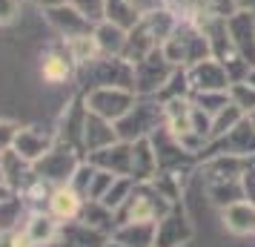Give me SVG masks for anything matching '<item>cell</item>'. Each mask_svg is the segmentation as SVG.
<instances>
[{"label":"cell","instance_id":"44dd1931","mask_svg":"<svg viewBox=\"0 0 255 247\" xmlns=\"http://www.w3.org/2000/svg\"><path fill=\"white\" fill-rule=\"evenodd\" d=\"M250 161L247 158H238V155H209V158H201V170H204V181H238V178L247 173Z\"/></svg>","mask_w":255,"mask_h":247},{"label":"cell","instance_id":"7bdbcfd3","mask_svg":"<svg viewBox=\"0 0 255 247\" xmlns=\"http://www.w3.org/2000/svg\"><path fill=\"white\" fill-rule=\"evenodd\" d=\"M17 14V0H0V23H9Z\"/></svg>","mask_w":255,"mask_h":247},{"label":"cell","instance_id":"e575fe53","mask_svg":"<svg viewBox=\"0 0 255 247\" xmlns=\"http://www.w3.org/2000/svg\"><path fill=\"white\" fill-rule=\"evenodd\" d=\"M192 101H195L207 115H218L221 109L230 104V92H198V95H192Z\"/></svg>","mask_w":255,"mask_h":247},{"label":"cell","instance_id":"277c9868","mask_svg":"<svg viewBox=\"0 0 255 247\" xmlns=\"http://www.w3.org/2000/svg\"><path fill=\"white\" fill-rule=\"evenodd\" d=\"M175 204L166 196H161L158 190L152 187L149 181H138L132 196L124 201V207L118 210V224L127 222H158L166 213L172 210Z\"/></svg>","mask_w":255,"mask_h":247},{"label":"cell","instance_id":"d4e9b609","mask_svg":"<svg viewBox=\"0 0 255 247\" xmlns=\"http://www.w3.org/2000/svg\"><path fill=\"white\" fill-rule=\"evenodd\" d=\"M158 173V155L152 147V138L132 141V178L135 181H152Z\"/></svg>","mask_w":255,"mask_h":247},{"label":"cell","instance_id":"9c48e42d","mask_svg":"<svg viewBox=\"0 0 255 247\" xmlns=\"http://www.w3.org/2000/svg\"><path fill=\"white\" fill-rule=\"evenodd\" d=\"M209 155H238V158H255V124L250 121V115L244 118L238 127H232L227 135H221L215 141L207 144V150L201 153V158Z\"/></svg>","mask_w":255,"mask_h":247},{"label":"cell","instance_id":"7402d4cb","mask_svg":"<svg viewBox=\"0 0 255 247\" xmlns=\"http://www.w3.org/2000/svg\"><path fill=\"white\" fill-rule=\"evenodd\" d=\"M221 222L224 230L232 236H255V204L247 199L235 201L221 210Z\"/></svg>","mask_w":255,"mask_h":247},{"label":"cell","instance_id":"603a6c76","mask_svg":"<svg viewBox=\"0 0 255 247\" xmlns=\"http://www.w3.org/2000/svg\"><path fill=\"white\" fill-rule=\"evenodd\" d=\"M46 210L52 213V216H55V219H58L60 224L75 222V219L81 216V210H83V199L69 187V184H60V187L52 190Z\"/></svg>","mask_w":255,"mask_h":247},{"label":"cell","instance_id":"ffe728a7","mask_svg":"<svg viewBox=\"0 0 255 247\" xmlns=\"http://www.w3.org/2000/svg\"><path fill=\"white\" fill-rule=\"evenodd\" d=\"M23 230L35 247H49L58 242L60 222L49 210H29V216H26V222H23Z\"/></svg>","mask_w":255,"mask_h":247},{"label":"cell","instance_id":"bcb514c9","mask_svg":"<svg viewBox=\"0 0 255 247\" xmlns=\"http://www.w3.org/2000/svg\"><path fill=\"white\" fill-rule=\"evenodd\" d=\"M247 81H250V83H253V86H255V66H253V69H250V75H247Z\"/></svg>","mask_w":255,"mask_h":247},{"label":"cell","instance_id":"e0dca14e","mask_svg":"<svg viewBox=\"0 0 255 247\" xmlns=\"http://www.w3.org/2000/svg\"><path fill=\"white\" fill-rule=\"evenodd\" d=\"M46 20L60 35V40H69V37H75V35H83V32H92L95 29V26L72 6L69 0L60 3V6H55V9H46Z\"/></svg>","mask_w":255,"mask_h":247},{"label":"cell","instance_id":"52a82bcc","mask_svg":"<svg viewBox=\"0 0 255 247\" xmlns=\"http://www.w3.org/2000/svg\"><path fill=\"white\" fill-rule=\"evenodd\" d=\"M81 164H83L81 150L72 147V144H66V141H58L35 164V176L43 178V181H49L52 187H60V184H69L72 176H75V170H78Z\"/></svg>","mask_w":255,"mask_h":247},{"label":"cell","instance_id":"c3c4849f","mask_svg":"<svg viewBox=\"0 0 255 247\" xmlns=\"http://www.w3.org/2000/svg\"><path fill=\"white\" fill-rule=\"evenodd\" d=\"M106 247H124V245H118V242H112V239H109V245Z\"/></svg>","mask_w":255,"mask_h":247},{"label":"cell","instance_id":"30bf717a","mask_svg":"<svg viewBox=\"0 0 255 247\" xmlns=\"http://www.w3.org/2000/svg\"><path fill=\"white\" fill-rule=\"evenodd\" d=\"M195 239V224L186 213L184 201L175 204L163 219H158L155 227V247H186Z\"/></svg>","mask_w":255,"mask_h":247},{"label":"cell","instance_id":"f6af8a7d","mask_svg":"<svg viewBox=\"0 0 255 247\" xmlns=\"http://www.w3.org/2000/svg\"><path fill=\"white\" fill-rule=\"evenodd\" d=\"M35 3L46 12V9H55V6H60V3H66V0H35Z\"/></svg>","mask_w":255,"mask_h":247},{"label":"cell","instance_id":"f546056e","mask_svg":"<svg viewBox=\"0 0 255 247\" xmlns=\"http://www.w3.org/2000/svg\"><path fill=\"white\" fill-rule=\"evenodd\" d=\"M106 20L124 26V29L129 32V29L140 20V14L135 12L132 0H106Z\"/></svg>","mask_w":255,"mask_h":247},{"label":"cell","instance_id":"74e56055","mask_svg":"<svg viewBox=\"0 0 255 247\" xmlns=\"http://www.w3.org/2000/svg\"><path fill=\"white\" fill-rule=\"evenodd\" d=\"M118 176H112V173H106V170H98L95 167V176H92V184H89V199L86 201H101L109 193V187H112V181H115Z\"/></svg>","mask_w":255,"mask_h":247},{"label":"cell","instance_id":"8992f818","mask_svg":"<svg viewBox=\"0 0 255 247\" xmlns=\"http://www.w3.org/2000/svg\"><path fill=\"white\" fill-rule=\"evenodd\" d=\"M138 101V92L129 89V86H95V89H86L83 95V104L92 115H101L106 121L118 124L121 118L127 115L129 109Z\"/></svg>","mask_w":255,"mask_h":247},{"label":"cell","instance_id":"d6986e66","mask_svg":"<svg viewBox=\"0 0 255 247\" xmlns=\"http://www.w3.org/2000/svg\"><path fill=\"white\" fill-rule=\"evenodd\" d=\"M109 239H112V236H106V233H101V230L89 227V224H83L81 219H75V222L60 224V233H58L55 247H106Z\"/></svg>","mask_w":255,"mask_h":247},{"label":"cell","instance_id":"8fae6325","mask_svg":"<svg viewBox=\"0 0 255 247\" xmlns=\"http://www.w3.org/2000/svg\"><path fill=\"white\" fill-rule=\"evenodd\" d=\"M186 78H189V89H192V95L198 92H227L230 89V72H227V66L221 63L218 58H204L201 63H195V66H189L186 69Z\"/></svg>","mask_w":255,"mask_h":247},{"label":"cell","instance_id":"4dcf8cb0","mask_svg":"<svg viewBox=\"0 0 255 247\" xmlns=\"http://www.w3.org/2000/svg\"><path fill=\"white\" fill-rule=\"evenodd\" d=\"M244 118H247V115H244L241 109L230 101L218 115H212V132H209V141H215V138H221V135H227L232 127H238V124H241Z\"/></svg>","mask_w":255,"mask_h":247},{"label":"cell","instance_id":"f907efd6","mask_svg":"<svg viewBox=\"0 0 255 247\" xmlns=\"http://www.w3.org/2000/svg\"><path fill=\"white\" fill-rule=\"evenodd\" d=\"M250 121H253V124H255V112H253V115H250Z\"/></svg>","mask_w":255,"mask_h":247},{"label":"cell","instance_id":"5b68a950","mask_svg":"<svg viewBox=\"0 0 255 247\" xmlns=\"http://www.w3.org/2000/svg\"><path fill=\"white\" fill-rule=\"evenodd\" d=\"M78 75L86 83V89H95V86H129V89H135V63L127 60L124 55H101L89 66H81Z\"/></svg>","mask_w":255,"mask_h":247},{"label":"cell","instance_id":"8d00e7d4","mask_svg":"<svg viewBox=\"0 0 255 247\" xmlns=\"http://www.w3.org/2000/svg\"><path fill=\"white\" fill-rule=\"evenodd\" d=\"M92 176H95V164L83 161V164L75 170V176H72V181H69V187L75 190L83 201L89 199V184H92Z\"/></svg>","mask_w":255,"mask_h":247},{"label":"cell","instance_id":"ee69618b","mask_svg":"<svg viewBox=\"0 0 255 247\" xmlns=\"http://www.w3.org/2000/svg\"><path fill=\"white\" fill-rule=\"evenodd\" d=\"M235 9H244V12L255 14V0H235Z\"/></svg>","mask_w":255,"mask_h":247},{"label":"cell","instance_id":"ba28073f","mask_svg":"<svg viewBox=\"0 0 255 247\" xmlns=\"http://www.w3.org/2000/svg\"><path fill=\"white\" fill-rule=\"evenodd\" d=\"M178 66L169 63V58L163 55V49H152L149 55L135 63V92L138 95H158L166 86V81L172 78V72Z\"/></svg>","mask_w":255,"mask_h":247},{"label":"cell","instance_id":"4316f807","mask_svg":"<svg viewBox=\"0 0 255 247\" xmlns=\"http://www.w3.org/2000/svg\"><path fill=\"white\" fill-rule=\"evenodd\" d=\"M83 224H89V227H95V230H101V233L112 236L118 227V213L109 210L104 201H83V210L81 216H78Z\"/></svg>","mask_w":255,"mask_h":247},{"label":"cell","instance_id":"5bb4252c","mask_svg":"<svg viewBox=\"0 0 255 247\" xmlns=\"http://www.w3.org/2000/svg\"><path fill=\"white\" fill-rule=\"evenodd\" d=\"M227 29H230L232 46L238 49V55L250 66H255V14L244 12V9H235L227 17Z\"/></svg>","mask_w":255,"mask_h":247},{"label":"cell","instance_id":"60d3db41","mask_svg":"<svg viewBox=\"0 0 255 247\" xmlns=\"http://www.w3.org/2000/svg\"><path fill=\"white\" fill-rule=\"evenodd\" d=\"M241 184H244V199L255 204V170H253V164L247 167V173L241 176Z\"/></svg>","mask_w":255,"mask_h":247},{"label":"cell","instance_id":"83f0119b","mask_svg":"<svg viewBox=\"0 0 255 247\" xmlns=\"http://www.w3.org/2000/svg\"><path fill=\"white\" fill-rule=\"evenodd\" d=\"M204 184H207L209 201H212L218 210H224V207H230V204H235V201L244 199L241 178H238V181H218V178H212V181H204Z\"/></svg>","mask_w":255,"mask_h":247},{"label":"cell","instance_id":"7a4b0ae2","mask_svg":"<svg viewBox=\"0 0 255 247\" xmlns=\"http://www.w3.org/2000/svg\"><path fill=\"white\" fill-rule=\"evenodd\" d=\"M161 49H163V55L169 58V63L178 66V69H189V66H195V63H201L204 58L212 55L207 32L195 20H178L172 35L163 40Z\"/></svg>","mask_w":255,"mask_h":247},{"label":"cell","instance_id":"d6a6232c","mask_svg":"<svg viewBox=\"0 0 255 247\" xmlns=\"http://www.w3.org/2000/svg\"><path fill=\"white\" fill-rule=\"evenodd\" d=\"M230 101L238 109H241L244 115H253L255 112V86L250 81H235V83H230Z\"/></svg>","mask_w":255,"mask_h":247},{"label":"cell","instance_id":"484cf974","mask_svg":"<svg viewBox=\"0 0 255 247\" xmlns=\"http://www.w3.org/2000/svg\"><path fill=\"white\" fill-rule=\"evenodd\" d=\"M92 32H95L98 46H101V55H124L127 37H129V32L124 29V26L112 23V20H101Z\"/></svg>","mask_w":255,"mask_h":247},{"label":"cell","instance_id":"681fc988","mask_svg":"<svg viewBox=\"0 0 255 247\" xmlns=\"http://www.w3.org/2000/svg\"><path fill=\"white\" fill-rule=\"evenodd\" d=\"M250 164H253V170H255V158H250Z\"/></svg>","mask_w":255,"mask_h":247},{"label":"cell","instance_id":"cb8c5ba5","mask_svg":"<svg viewBox=\"0 0 255 247\" xmlns=\"http://www.w3.org/2000/svg\"><path fill=\"white\" fill-rule=\"evenodd\" d=\"M155 227L158 222H127L118 224L112 242L124 247H155Z\"/></svg>","mask_w":255,"mask_h":247},{"label":"cell","instance_id":"f35d334b","mask_svg":"<svg viewBox=\"0 0 255 247\" xmlns=\"http://www.w3.org/2000/svg\"><path fill=\"white\" fill-rule=\"evenodd\" d=\"M0 247H35V245L29 242V236H26L23 227H17V230L0 233Z\"/></svg>","mask_w":255,"mask_h":247},{"label":"cell","instance_id":"7c38bea8","mask_svg":"<svg viewBox=\"0 0 255 247\" xmlns=\"http://www.w3.org/2000/svg\"><path fill=\"white\" fill-rule=\"evenodd\" d=\"M163 6L178 20H207V17H230L235 12V0H163Z\"/></svg>","mask_w":255,"mask_h":247},{"label":"cell","instance_id":"836d02e7","mask_svg":"<svg viewBox=\"0 0 255 247\" xmlns=\"http://www.w3.org/2000/svg\"><path fill=\"white\" fill-rule=\"evenodd\" d=\"M158 101H169V98H192V89H189V78H186V69H175L172 78L166 81L161 92L155 95Z\"/></svg>","mask_w":255,"mask_h":247},{"label":"cell","instance_id":"f1b7e54d","mask_svg":"<svg viewBox=\"0 0 255 247\" xmlns=\"http://www.w3.org/2000/svg\"><path fill=\"white\" fill-rule=\"evenodd\" d=\"M66 49H69V55L75 58L78 63V69L81 66H89L92 60L101 58V46H98V40H95V32H83V35H75L69 40H63Z\"/></svg>","mask_w":255,"mask_h":247},{"label":"cell","instance_id":"3957f363","mask_svg":"<svg viewBox=\"0 0 255 247\" xmlns=\"http://www.w3.org/2000/svg\"><path fill=\"white\" fill-rule=\"evenodd\" d=\"M163 127V104L155 95H138L135 106L115 124L118 138L121 141H138V138H149Z\"/></svg>","mask_w":255,"mask_h":247},{"label":"cell","instance_id":"1f68e13d","mask_svg":"<svg viewBox=\"0 0 255 247\" xmlns=\"http://www.w3.org/2000/svg\"><path fill=\"white\" fill-rule=\"evenodd\" d=\"M135 184H138V181H135V178L132 176H118L115 181H112V187H109V193H106L104 199V204L106 207H109V210H121V207H124V201L129 199V196H132V190H135Z\"/></svg>","mask_w":255,"mask_h":247},{"label":"cell","instance_id":"d590c367","mask_svg":"<svg viewBox=\"0 0 255 247\" xmlns=\"http://www.w3.org/2000/svg\"><path fill=\"white\" fill-rule=\"evenodd\" d=\"M72 6L89 20L92 26H98L101 20H106V0H69Z\"/></svg>","mask_w":255,"mask_h":247},{"label":"cell","instance_id":"b9f144b4","mask_svg":"<svg viewBox=\"0 0 255 247\" xmlns=\"http://www.w3.org/2000/svg\"><path fill=\"white\" fill-rule=\"evenodd\" d=\"M132 6L143 17V14H152V12H158V9H163V0H132Z\"/></svg>","mask_w":255,"mask_h":247},{"label":"cell","instance_id":"ac0fdd59","mask_svg":"<svg viewBox=\"0 0 255 247\" xmlns=\"http://www.w3.org/2000/svg\"><path fill=\"white\" fill-rule=\"evenodd\" d=\"M121 141L118 138V130L112 121H106L101 115H92L89 109H86V121H83V138H81V150L86 155L89 153H98V150H104L109 144Z\"/></svg>","mask_w":255,"mask_h":247},{"label":"cell","instance_id":"9a60e30c","mask_svg":"<svg viewBox=\"0 0 255 247\" xmlns=\"http://www.w3.org/2000/svg\"><path fill=\"white\" fill-rule=\"evenodd\" d=\"M58 144V132H49V130H40V127H23V130L17 132V138H14V153L26 158V161H32L37 164L43 155L52 150Z\"/></svg>","mask_w":255,"mask_h":247},{"label":"cell","instance_id":"6da1fadb","mask_svg":"<svg viewBox=\"0 0 255 247\" xmlns=\"http://www.w3.org/2000/svg\"><path fill=\"white\" fill-rule=\"evenodd\" d=\"M175 23H178V17H175L166 6H163V9H158V12H152V14H143L138 23L129 29L124 58L132 60V63H138L143 55H149L152 49L163 46V40L172 35Z\"/></svg>","mask_w":255,"mask_h":247},{"label":"cell","instance_id":"7dc6e473","mask_svg":"<svg viewBox=\"0 0 255 247\" xmlns=\"http://www.w3.org/2000/svg\"><path fill=\"white\" fill-rule=\"evenodd\" d=\"M0 184H6V181H3V153H0Z\"/></svg>","mask_w":255,"mask_h":247},{"label":"cell","instance_id":"4fadbf2b","mask_svg":"<svg viewBox=\"0 0 255 247\" xmlns=\"http://www.w3.org/2000/svg\"><path fill=\"white\" fill-rule=\"evenodd\" d=\"M75 75H78V63H75V58L69 55V49H66L63 40L55 43V46H49L46 52L40 55V78L46 83L60 86V83L72 81Z\"/></svg>","mask_w":255,"mask_h":247},{"label":"cell","instance_id":"2e32d148","mask_svg":"<svg viewBox=\"0 0 255 247\" xmlns=\"http://www.w3.org/2000/svg\"><path fill=\"white\" fill-rule=\"evenodd\" d=\"M86 161L95 164L98 170H106L112 176H132V144L129 141H115L98 150V153H89Z\"/></svg>","mask_w":255,"mask_h":247},{"label":"cell","instance_id":"ab89813d","mask_svg":"<svg viewBox=\"0 0 255 247\" xmlns=\"http://www.w3.org/2000/svg\"><path fill=\"white\" fill-rule=\"evenodd\" d=\"M17 132H20V127H17V124H12V121H0V153L12 150Z\"/></svg>","mask_w":255,"mask_h":247}]
</instances>
